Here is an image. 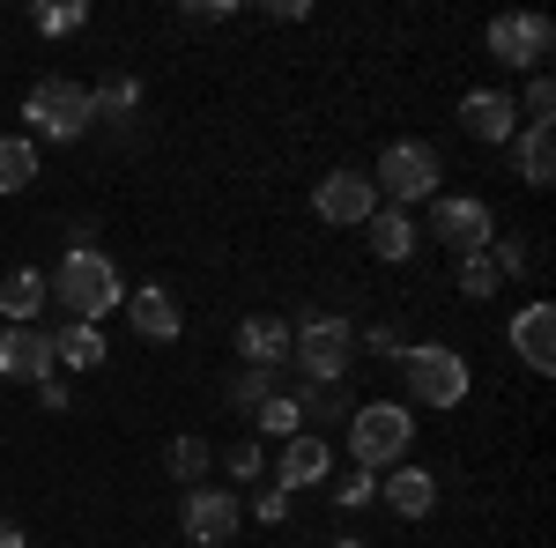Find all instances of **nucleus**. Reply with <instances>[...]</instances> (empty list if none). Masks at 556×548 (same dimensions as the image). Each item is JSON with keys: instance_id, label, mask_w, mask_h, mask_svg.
Returning a JSON list of instances; mask_svg holds the SVG:
<instances>
[{"instance_id": "nucleus-13", "label": "nucleus", "mask_w": 556, "mask_h": 548, "mask_svg": "<svg viewBox=\"0 0 556 548\" xmlns=\"http://www.w3.org/2000/svg\"><path fill=\"white\" fill-rule=\"evenodd\" d=\"M127 319L141 341H178V327H186V311H178V296L164 290V282H149V290H127Z\"/></svg>"}, {"instance_id": "nucleus-4", "label": "nucleus", "mask_w": 556, "mask_h": 548, "mask_svg": "<svg viewBox=\"0 0 556 548\" xmlns=\"http://www.w3.org/2000/svg\"><path fill=\"white\" fill-rule=\"evenodd\" d=\"M401 364H408V393H416L424 408H460V400H468V364H460L445 341L401 348Z\"/></svg>"}, {"instance_id": "nucleus-20", "label": "nucleus", "mask_w": 556, "mask_h": 548, "mask_svg": "<svg viewBox=\"0 0 556 548\" xmlns=\"http://www.w3.org/2000/svg\"><path fill=\"white\" fill-rule=\"evenodd\" d=\"M364 230H371V253H379V259H408V253H416V222H408L401 208H379Z\"/></svg>"}, {"instance_id": "nucleus-23", "label": "nucleus", "mask_w": 556, "mask_h": 548, "mask_svg": "<svg viewBox=\"0 0 556 548\" xmlns=\"http://www.w3.org/2000/svg\"><path fill=\"white\" fill-rule=\"evenodd\" d=\"M505 275H513V267H505V253H497V245H482V253L460 259V290H468V296H490Z\"/></svg>"}, {"instance_id": "nucleus-24", "label": "nucleus", "mask_w": 556, "mask_h": 548, "mask_svg": "<svg viewBox=\"0 0 556 548\" xmlns=\"http://www.w3.org/2000/svg\"><path fill=\"white\" fill-rule=\"evenodd\" d=\"M30 23H38L45 38H67V30H83V23H89V8H83V0H67V8H38Z\"/></svg>"}, {"instance_id": "nucleus-29", "label": "nucleus", "mask_w": 556, "mask_h": 548, "mask_svg": "<svg viewBox=\"0 0 556 548\" xmlns=\"http://www.w3.org/2000/svg\"><path fill=\"white\" fill-rule=\"evenodd\" d=\"M230 400H238V408H253V416H260V400H267V371H253V364H245V371L230 379Z\"/></svg>"}, {"instance_id": "nucleus-26", "label": "nucleus", "mask_w": 556, "mask_h": 548, "mask_svg": "<svg viewBox=\"0 0 556 548\" xmlns=\"http://www.w3.org/2000/svg\"><path fill=\"white\" fill-rule=\"evenodd\" d=\"M342 408H349L342 385H304V393H298V422L304 416H342Z\"/></svg>"}, {"instance_id": "nucleus-12", "label": "nucleus", "mask_w": 556, "mask_h": 548, "mask_svg": "<svg viewBox=\"0 0 556 548\" xmlns=\"http://www.w3.org/2000/svg\"><path fill=\"white\" fill-rule=\"evenodd\" d=\"M230 534H238V497H230V489H193V497H186V541L223 548Z\"/></svg>"}, {"instance_id": "nucleus-32", "label": "nucleus", "mask_w": 556, "mask_h": 548, "mask_svg": "<svg viewBox=\"0 0 556 548\" xmlns=\"http://www.w3.org/2000/svg\"><path fill=\"white\" fill-rule=\"evenodd\" d=\"M260 519H267V526L290 519V489H267V497H260Z\"/></svg>"}, {"instance_id": "nucleus-6", "label": "nucleus", "mask_w": 556, "mask_h": 548, "mask_svg": "<svg viewBox=\"0 0 556 548\" xmlns=\"http://www.w3.org/2000/svg\"><path fill=\"white\" fill-rule=\"evenodd\" d=\"M438 178H445V170H438V149H430V141H386L379 178H371V186L401 208V201H430Z\"/></svg>"}, {"instance_id": "nucleus-31", "label": "nucleus", "mask_w": 556, "mask_h": 548, "mask_svg": "<svg viewBox=\"0 0 556 548\" xmlns=\"http://www.w3.org/2000/svg\"><path fill=\"white\" fill-rule=\"evenodd\" d=\"M230 474L253 482V474H260V445H238V453H230Z\"/></svg>"}, {"instance_id": "nucleus-21", "label": "nucleus", "mask_w": 556, "mask_h": 548, "mask_svg": "<svg viewBox=\"0 0 556 548\" xmlns=\"http://www.w3.org/2000/svg\"><path fill=\"white\" fill-rule=\"evenodd\" d=\"M52 356H60V364H67V371H97V364H104V334H97V327H83V319H75V327H67V334H52Z\"/></svg>"}, {"instance_id": "nucleus-1", "label": "nucleus", "mask_w": 556, "mask_h": 548, "mask_svg": "<svg viewBox=\"0 0 556 548\" xmlns=\"http://www.w3.org/2000/svg\"><path fill=\"white\" fill-rule=\"evenodd\" d=\"M45 290L60 296V304H67L83 327H97L104 311H119V304H127V282H119V267L97 253V245H75V253L60 259V275H52Z\"/></svg>"}, {"instance_id": "nucleus-9", "label": "nucleus", "mask_w": 556, "mask_h": 548, "mask_svg": "<svg viewBox=\"0 0 556 548\" xmlns=\"http://www.w3.org/2000/svg\"><path fill=\"white\" fill-rule=\"evenodd\" d=\"M490 230H497V222H490V208H482V201H468V193H460V201H430V238H438V245H453L460 259L482 253V245H490Z\"/></svg>"}, {"instance_id": "nucleus-15", "label": "nucleus", "mask_w": 556, "mask_h": 548, "mask_svg": "<svg viewBox=\"0 0 556 548\" xmlns=\"http://www.w3.org/2000/svg\"><path fill=\"white\" fill-rule=\"evenodd\" d=\"M238 356L253 364V371H275L282 356H290V319H275V311H260L238 327Z\"/></svg>"}, {"instance_id": "nucleus-34", "label": "nucleus", "mask_w": 556, "mask_h": 548, "mask_svg": "<svg viewBox=\"0 0 556 548\" xmlns=\"http://www.w3.org/2000/svg\"><path fill=\"white\" fill-rule=\"evenodd\" d=\"M334 548H371V541H334Z\"/></svg>"}, {"instance_id": "nucleus-19", "label": "nucleus", "mask_w": 556, "mask_h": 548, "mask_svg": "<svg viewBox=\"0 0 556 548\" xmlns=\"http://www.w3.org/2000/svg\"><path fill=\"white\" fill-rule=\"evenodd\" d=\"M38 178V141L30 133H0V193H23Z\"/></svg>"}, {"instance_id": "nucleus-33", "label": "nucleus", "mask_w": 556, "mask_h": 548, "mask_svg": "<svg viewBox=\"0 0 556 548\" xmlns=\"http://www.w3.org/2000/svg\"><path fill=\"white\" fill-rule=\"evenodd\" d=\"M0 548H23V526L15 519H0Z\"/></svg>"}, {"instance_id": "nucleus-18", "label": "nucleus", "mask_w": 556, "mask_h": 548, "mask_svg": "<svg viewBox=\"0 0 556 548\" xmlns=\"http://www.w3.org/2000/svg\"><path fill=\"white\" fill-rule=\"evenodd\" d=\"M45 275L38 267H23V275H8V282H0V311H8V319H15V327H38V304H45Z\"/></svg>"}, {"instance_id": "nucleus-3", "label": "nucleus", "mask_w": 556, "mask_h": 548, "mask_svg": "<svg viewBox=\"0 0 556 548\" xmlns=\"http://www.w3.org/2000/svg\"><path fill=\"white\" fill-rule=\"evenodd\" d=\"M408 445H416V416L393 408V400H371V408L349 416V453H356V467H401Z\"/></svg>"}, {"instance_id": "nucleus-5", "label": "nucleus", "mask_w": 556, "mask_h": 548, "mask_svg": "<svg viewBox=\"0 0 556 548\" xmlns=\"http://www.w3.org/2000/svg\"><path fill=\"white\" fill-rule=\"evenodd\" d=\"M23 119L45 133V141H83L89 133V119H97V104H89V89L83 82H38L30 97H23Z\"/></svg>"}, {"instance_id": "nucleus-27", "label": "nucleus", "mask_w": 556, "mask_h": 548, "mask_svg": "<svg viewBox=\"0 0 556 548\" xmlns=\"http://www.w3.org/2000/svg\"><path fill=\"white\" fill-rule=\"evenodd\" d=\"M549 112H556V89H549V75H534L527 104H519V119H527V127H549Z\"/></svg>"}, {"instance_id": "nucleus-11", "label": "nucleus", "mask_w": 556, "mask_h": 548, "mask_svg": "<svg viewBox=\"0 0 556 548\" xmlns=\"http://www.w3.org/2000/svg\"><path fill=\"white\" fill-rule=\"evenodd\" d=\"M52 334H38V327H8L0 334V379H15V385H45L52 379Z\"/></svg>"}, {"instance_id": "nucleus-17", "label": "nucleus", "mask_w": 556, "mask_h": 548, "mask_svg": "<svg viewBox=\"0 0 556 548\" xmlns=\"http://www.w3.org/2000/svg\"><path fill=\"white\" fill-rule=\"evenodd\" d=\"M386 505L401 511V519H430V505H438V474H430V467H393V474H386Z\"/></svg>"}, {"instance_id": "nucleus-16", "label": "nucleus", "mask_w": 556, "mask_h": 548, "mask_svg": "<svg viewBox=\"0 0 556 548\" xmlns=\"http://www.w3.org/2000/svg\"><path fill=\"white\" fill-rule=\"evenodd\" d=\"M327 467H334V453H327V437H290V445H282V482H275V489H319V482H327Z\"/></svg>"}, {"instance_id": "nucleus-25", "label": "nucleus", "mask_w": 556, "mask_h": 548, "mask_svg": "<svg viewBox=\"0 0 556 548\" xmlns=\"http://www.w3.org/2000/svg\"><path fill=\"white\" fill-rule=\"evenodd\" d=\"M253 422H260V430H275V437H298V400H282V393H267Z\"/></svg>"}, {"instance_id": "nucleus-14", "label": "nucleus", "mask_w": 556, "mask_h": 548, "mask_svg": "<svg viewBox=\"0 0 556 548\" xmlns=\"http://www.w3.org/2000/svg\"><path fill=\"white\" fill-rule=\"evenodd\" d=\"M460 127H468L475 141H513V127H519V104L505 97V89H475L468 104H460Z\"/></svg>"}, {"instance_id": "nucleus-2", "label": "nucleus", "mask_w": 556, "mask_h": 548, "mask_svg": "<svg viewBox=\"0 0 556 548\" xmlns=\"http://www.w3.org/2000/svg\"><path fill=\"white\" fill-rule=\"evenodd\" d=\"M349 348H356V327H349L342 311H304L298 327H290V356H298V371L312 385H342Z\"/></svg>"}, {"instance_id": "nucleus-22", "label": "nucleus", "mask_w": 556, "mask_h": 548, "mask_svg": "<svg viewBox=\"0 0 556 548\" xmlns=\"http://www.w3.org/2000/svg\"><path fill=\"white\" fill-rule=\"evenodd\" d=\"M519 178H527V186H549V178H556V133L549 127L519 133Z\"/></svg>"}, {"instance_id": "nucleus-30", "label": "nucleus", "mask_w": 556, "mask_h": 548, "mask_svg": "<svg viewBox=\"0 0 556 548\" xmlns=\"http://www.w3.org/2000/svg\"><path fill=\"white\" fill-rule=\"evenodd\" d=\"M89 104H97V112H127V104H134V82H119V75H112L104 89H89Z\"/></svg>"}, {"instance_id": "nucleus-10", "label": "nucleus", "mask_w": 556, "mask_h": 548, "mask_svg": "<svg viewBox=\"0 0 556 548\" xmlns=\"http://www.w3.org/2000/svg\"><path fill=\"white\" fill-rule=\"evenodd\" d=\"M513 356L534 371V379L556 371V304H519L513 311Z\"/></svg>"}, {"instance_id": "nucleus-28", "label": "nucleus", "mask_w": 556, "mask_h": 548, "mask_svg": "<svg viewBox=\"0 0 556 548\" xmlns=\"http://www.w3.org/2000/svg\"><path fill=\"white\" fill-rule=\"evenodd\" d=\"M172 474H208V445L201 437H172Z\"/></svg>"}, {"instance_id": "nucleus-8", "label": "nucleus", "mask_w": 556, "mask_h": 548, "mask_svg": "<svg viewBox=\"0 0 556 548\" xmlns=\"http://www.w3.org/2000/svg\"><path fill=\"white\" fill-rule=\"evenodd\" d=\"M312 208H319V222H371L379 215V186L364 170H327L312 186Z\"/></svg>"}, {"instance_id": "nucleus-7", "label": "nucleus", "mask_w": 556, "mask_h": 548, "mask_svg": "<svg viewBox=\"0 0 556 548\" xmlns=\"http://www.w3.org/2000/svg\"><path fill=\"white\" fill-rule=\"evenodd\" d=\"M549 44H556L549 15H497V23H490V52H497L505 67H534V75H542Z\"/></svg>"}]
</instances>
